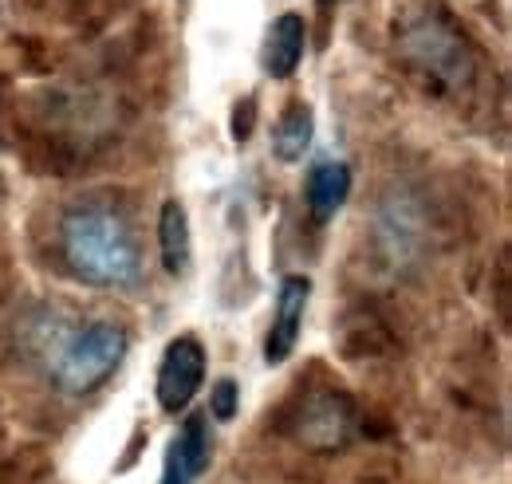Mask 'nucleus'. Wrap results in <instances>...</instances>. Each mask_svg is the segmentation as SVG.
<instances>
[{
    "label": "nucleus",
    "instance_id": "obj_1",
    "mask_svg": "<svg viewBox=\"0 0 512 484\" xmlns=\"http://www.w3.org/2000/svg\"><path fill=\"white\" fill-rule=\"evenodd\" d=\"M60 256L67 272L91 288H130L142 272V252L127 217L111 205H75L60 221Z\"/></svg>",
    "mask_w": 512,
    "mask_h": 484
},
{
    "label": "nucleus",
    "instance_id": "obj_2",
    "mask_svg": "<svg viewBox=\"0 0 512 484\" xmlns=\"http://www.w3.org/2000/svg\"><path fill=\"white\" fill-rule=\"evenodd\" d=\"M127 355V331L119 323H87L52 351L48 374L64 394H87L115 374Z\"/></svg>",
    "mask_w": 512,
    "mask_h": 484
},
{
    "label": "nucleus",
    "instance_id": "obj_3",
    "mask_svg": "<svg viewBox=\"0 0 512 484\" xmlns=\"http://www.w3.org/2000/svg\"><path fill=\"white\" fill-rule=\"evenodd\" d=\"M398 52H402V60L410 63V71H418L422 79H430L442 91L465 87L469 75H473V52H469L465 36L449 24L446 16L414 20L398 36Z\"/></svg>",
    "mask_w": 512,
    "mask_h": 484
},
{
    "label": "nucleus",
    "instance_id": "obj_4",
    "mask_svg": "<svg viewBox=\"0 0 512 484\" xmlns=\"http://www.w3.org/2000/svg\"><path fill=\"white\" fill-rule=\"evenodd\" d=\"M292 433L300 445L316 449V453H331L343 449L355 433H359V410L347 394L339 390H320L312 398L300 402L296 418H292Z\"/></svg>",
    "mask_w": 512,
    "mask_h": 484
},
{
    "label": "nucleus",
    "instance_id": "obj_5",
    "mask_svg": "<svg viewBox=\"0 0 512 484\" xmlns=\"http://www.w3.org/2000/svg\"><path fill=\"white\" fill-rule=\"evenodd\" d=\"M205 382V351L193 335H182L166 347L158 366V406L166 414H178L193 402V394Z\"/></svg>",
    "mask_w": 512,
    "mask_h": 484
},
{
    "label": "nucleus",
    "instance_id": "obj_6",
    "mask_svg": "<svg viewBox=\"0 0 512 484\" xmlns=\"http://www.w3.org/2000/svg\"><path fill=\"white\" fill-rule=\"evenodd\" d=\"M308 296H312V280L308 276H288L280 284L276 319H272L268 339H264V363L268 366H280L296 351V339H300V327H304V311H308Z\"/></svg>",
    "mask_w": 512,
    "mask_h": 484
},
{
    "label": "nucleus",
    "instance_id": "obj_7",
    "mask_svg": "<svg viewBox=\"0 0 512 484\" xmlns=\"http://www.w3.org/2000/svg\"><path fill=\"white\" fill-rule=\"evenodd\" d=\"M209 449H213V441H209V418L205 414L186 418L182 433L170 441L162 484H193L209 469Z\"/></svg>",
    "mask_w": 512,
    "mask_h": 484
},
{
    "label": "nucleus",
    "instance_id": "obj_8",
    "mask_svg": "<svg viewBox=\"0 0 512 484\" xmlns=\"http://www.w3.org/2000/svg\"><path fill=\"white\" fill-rule=\"evenodd\" d=\"M304 44H308V24L300 12H284L272 28H268V44H264V67L272 79H288L300 60H304Z\"/></svg>",
    "mask_w": 512,
    "mask_h": 484
},
{
    "label": "nucleus",
    "instance_id": "obj_9",
    "mask_svg": "<svg viewBox=\"0 0 512 484\" xmlns=\"http://www.w3.org/2000/svg\"><path fill=\"white\" fill-rule=\"evenodd\" d=\"M347 193H351V170H347L343 162H320V166L308 174L304 197H308V209H312L316 221H331V217L343 209Z\"/></svg>",
    "mask_w": 512,
    "mask_h": 484
},
{
    "label": "nucleus",
    "instance_id": "obj_10",
    "mask_svg": "<svg viewBox=\"0 0 512 484\" xmlns=\"http://www.w3.org/2000/svg\"><path fill=\"white\" fill-rule=\"evenodd\" d=\"M312 134H316V115L308 103H288V111L276 119V130H272V154L280 162H300L312 146Z\"/></svg>",
    "mask_w": 512,
    "mask_h": 484
},
{
    "label": "nucleus",
    "instance_id": "obj_11",
    "mask_svg": "<svg viewBox=\"0 0 512 484\" xmlns=\"http://www.w3.org/2000/svg\"><path fill=\"white\" fill-rule=\"evenodd\" d=\"M158 244H162V264L170 276H182L190 268V217L182 201H166L158 217Z\"/></svg>",
    "mask_w": 512,
    "mask_h": 484
},
{
    "label": "nucleus",
    "instance_id": "obj_12",
    "mask_svg": "<svg viewBox=\"0 0 512 484\" xmlns=\"http://www.w3.org/2000/svg\"><path fill=\"white\" fill-rule=\"evenodd\" d=\"M237 398H241L237 382H233V378H221V382L213 386V398H209V414H213L217 422H229V418L237 414Z\"/></svg>",
    "mask_w": 512,
    "mask_h": 484
},
{
    "label": "nucleus",
    "instance_id": "obj_13",
    "mask_svg": "<svg viewBox=\"0 0 512 484\" xmlns=\"http://www.w3.org/2000/svg\"><path fill=\"white\" fill-rule=\"evenodd\" d=\"M253 122H256V103H253V99L237 103V115H233V138H237V142H249Z\"/></svg>",
    "mask_w": 512,
    "mask_h": 484
}]
</instances>
